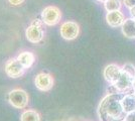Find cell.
Listing matches in <instances>:
<instances>
[{
    "instance_id": "obj_1",
    "label": "cell",
    "mask_w": 135,
    "mask_h": 121,
    "mask_svg": "<svg viewBox=\"0 0 135 121\" xmlns=\"http://www.w3.org/2000/svg\"><path fill=\"white\" fill-rule=\"evenodd\" d=\"M125 93L107 94L98 105L97 114L100 121H124L126 112L123 110L121 100Z\"/></svg>"
},
{
    "instance_id": "obj_2",
    "label": "cell",
    "mask_w": 135,
    "mask_h": 121,
    "mask_svg": "<svg viewBox=\"0 0 135 121\" xmlns=\"http://www.w3.org/2000/svg\"><path fill=\"white\" fill-rule=\"evenodd\" d=\"M8 101L16 109H23L27 106L29 98L27 93L22 89H13L8 94Z\"/></svg>"
},
{
    "instance_id": "obj_3",
    "label": "cell",
    "mask_w": 135,
    "mask_h": 121,
    "mask_svg": "<svg viewBox=\"0 0 135 121\" xmlns=\"http://www.w3.org/2000/svg\"><path fill=\"white\" fill-rule=\"evenodd\" d=\"M41 19L45 24L49 26H54L61 21L62 12L56 6H46L41 12Z\"/></svg>"
},
{
    "instance_id": "obj_4",
    "label": "cell",
    "mask_w": 135,
    "mask_h": 121,
    "mask_svg": "<svg viewBox=\"0 0 135 121\" xmlns=\"http://www.w3.org/2000/svg\"><path fill=\"white\" fill-rule=\"evenodd\" d=\"M134 80L135 78L131 77L130 75L124 73L119 77V79L114 84H111L116 88V90L119 93H133L134 92Z\"/></svg>"
},
{
    "instance_id": "obj_5",
    "label": "cell",
    "mask_w": 135,
    "mask_h": 121,
    "mask_svg": "<svg viewBox=\"0 0 135 121\" xmlns=\"http://www.w3.org/2000/svg\"><path fill=\"white\" fill-rule=\"evenodd\" d=\"M61 36L66 40H76L80 35V25L75 21L68 20L61 24Z\"/></svg>"
},
{
    "instance_id": "obj_6",
    "label": "cell",
    "mask_w": 135,
    "mask_h": 121,
    "mask_svg": "<svg viewBox=\"0 0 135 121\" xmlns=\"http://www.w3.org/2000/svg\"><path fill=\"white\" fill-rule=\"evenodd\" d=\"M4 70H5L6 75L8 77L18 78V77H21L24 74L25 68L20 64V62L17 59H10L6 62Z\"/></svg>"
},
{
    "instance_id": "obj_7",
    "label": "cell",
    "mask_w": 135,
    "mask_h": 121,
    "mask_svg": "<svg viewBox=\"0 0 135 121\" xmlns=\"http://www.w3.org/2000/svg\"><path fill=\"white\" fill-rule=\"evenodd\" d=\"M54 84H55V80H54L51 74H47V73H40L34 78L35 87L42 92L50 91L54 87Z\"/></svg>"
},
{
    "instance_id": "obj_8",
    "label": "cell",
    "mask_w": 135,
    "mask_h": 121,
    "mask_svg": "<svg viewBox=\"0 0 135 121\" xmlns=\"http://www.w3.org/2000/svg\"><path fill=\"white\" fill-rule=\"evenodd\" d=\"M122 74V67L118 64H109L103 70L104 79L109 84H114Z\"/></svg>"
},
{
    "instance_id": "obj_9",
    "label": "cell",
    "mask_w": 135,
    "mask_h": 121,
    "mask_svg": "<svg viewBox=\"0 0 135 121\" xmlns=\"http://www.w3.org/2000/svg\"><path fill=\"white\" fill-rule=\"evenodd\" d=\"M105 19H106V22L110 27L117 28V27L122 26L126 17H125V14L121 10H117V11L107 12Z\"/></svg>"
},
{
    "instance_id": "obj_10",
    "label": "cell",
    "mask_w": 135,
    "mask_h": 121,
    "mask_svg": "<svg viewBox=\"0 0 135 121\" xmlns=\"http://www.w3.org/2000/svg\"><path fill=\"white\" fill-rule=\"evenodd\" d=\"M25 36L28 41L32 43H38L44 38V30L41 28V25L30 24L25 30Z\"/></svg>"
},
{
    "instance_id": "obj_11",
    "label": "cell",
    "mask_w": 135,
    "mask_h": 121,
    "mask_svg": "<svg viewBox=\"0 0 135 121\" xmlns=\"http://www.w3.org/2000/svg\"><path fill=\"white\" fill-rule=\"evenodd\" d=\"M120 28H121L122 35L125 37L129 40H135V19L131 17H126Z\"/></svg>"
},
{
    "instance_id": "obj_12",
    "label": "cell",
    "mask_w": 135,
    "mask_h": 121,
    "mask_svg": "<svg viewBox=\"0 0 135 121\" xmlns=\"http://www.w3.org/2000/svg\"><path fill=\"white\" fill-rule=\"evenodd\" d=\"M121 104L123 110L128 113L131 111H135V93H126L124 94L123 98L121 100Z\"/></svg>"
},
{
    "instance_id": "obj_13",
    "label": "cell",
    "mask_w": 135,
    "mask_h": 121,
    "mask_svg": "<svg viewBox=\"0 0 135 121\" xmlns=\"http://www.w3.org/2000/svg\"><path fill=\"white\" fill-rule=\"evenodd\" d=\"M16 59L20 62V64L22 65L25 69L30 68V67L33 65L34 61H35L34 55L31 52H28V51L21 52L18 56H17Z\"/></svg>"
},
{
    "instance_id": "obj_14",
    "label": "cell",
    "mask_w": 135,
    "mask_h": 121,
    "mask_svg": "<svg viewBox=\"0 0 135 121\" xmlns=\"http://www.w3.org/2000/svg\"><path fill=\"white\" fill-rule=\"evenodd\" d=\"M104 8L107 12L111 11H117V10H121L123 7V1L121 0H106L104 3Z\"/></svg>"
},
{
    "instance_id": "obj_15",
    "label": "cell",
    "mask_w": 135,
    "mask_h": 121,
    "mask_svg": "<svg viewBox=\"0 0 135 121\" xmlns=\"http://www.w3.org/2000/svg\"><path fill=\"white\" fill-rule=\"evenodd\" d=\"M20 121H40V115L35 110H24L20 116Z\"/></svg>"
},
{
    "instance_id": "obj_16",
    "label": "cell",
    "mask_w": 135,
    "mask_h": 121,
    "mask_svg": "<svg viewBox=\"0 0 135 121\" xmlns=\"http://www.w3.org/2000/svg\"><path fill=\"white\" fill-rule=\"evenodd\" d=\"M121 67H122V71H123L124 73H126V74L130 75L131 77L135 78V66L133 64L125 63Z\"/></svg>"
},
{
    "instance_id": "obj_17",
    "label": "cell",
    "mask_w": 135,
    "mask_h": 121,
    "mask_svg": "<svg viewBox=\"0 0 135 121\" xmlns=\"http://www.w3.org/2000/svg\"><path fill=\"white\" fill-rule=\"evenodd\" d=\"M124 121H135V111H131L126 113Z\"/></svg>"
},
{
    "instance_id": "obj_18",
    "label": "cell",
    "mask_w": 135,
    "mask_h": 121,
    "mask_svg": "<svg viewBox=\"0 0 135 121\" xmlns=\"http://www.w3.org/2000/svg\"><path fill=\"white\" fill-rule=\"evenodd\" d=\"M123 1V6H125L127 9L135 6V0H122Z\"/></svg>"
},
{
    "instance_id": "obj_19",
    "label": "cell",
    "mask_w": 135,
    "mask_h": 121,
    "mask_svg": "<svg viewBox=\"0 0 135 121\" xmlns=\"http://www.w3.org/2000/svg\"><path fill=\"white\" fill-rule=\"evenodd\" d=\"M8 1H9L10 4H12V5L14 6L20 5V4H22L23 2H24V0H8Z\"/></svg>"
},
{
    "instance_id": "obj_20",
    "label": "cell",
    "mask_w": 135,
    "mask_h": 121,
    "mask_svg": "<svg viewBox=\"0 0 135 121\" xmlns=\"http://www.w3.org/2000/svg\"><path fill=\"white\" fill-rule=\"evenodd\" d=\"M128 13H129V17L135 19V6H133V7H131V8L128 9Z\"/></svg>"
},
{
    "instance_id": "obj_21",
    "label": "cell",
    "mask_w": 135,
    "mask_h": 121,
    "mask_svg": "<svg viewBox=\"0 0 135 121\" xmlns=\"http://www.w3.org/2000/svg\"><path fill=\"white\" fill-rule=\"evenodd\" d=\"M96 1H97V2H99V3H104L106 0H96Z\"/></svg>"
}]
</instances>
